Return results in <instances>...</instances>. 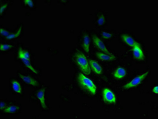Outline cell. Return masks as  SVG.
<instances>
[{"label": "cell", "mask_w": 158, "mask_h": 119, "mask_svg": "<svg viewBox=\"0 0 158 119\" xmlns=\"http://www.w3.org/2000/svg\"><path fill=\"white\" fill-rule=\"evenodd\" d=\"M22 48H19V52H18V58L22 60V61L24 62V64L29 69L31 70L33 73L36 74H38V72L36 70H35L34 69L33 67L31 66V63H30V61L25 58L23 55L22 53Z\"/></svg>", "instance_id": "cell-6"}, {"label": "cell", "mask_w": 158, "mask_h": 119, "mask_svg": "<svg viewBox=\"0 0 158 119\" xmlns=\"http://www.w3.org/2000/svg\"><path fill=\"white\" fill-rule=\"evenodd\" d=\"M13 47L12 45L8 44H1V51H5L10 49Z\"/></svg>", "instance_id": "cell-18"}, {"label": "cell", "mask_w": 158, "mask_h": 119, "mask_svg": "<svg viewBox=\"0 0 158 119\" xmlns=\"http://www.w3.org/2000/svg\"><path fill=\"white\" fill-rule=\"evenodd\" d=\"M105 21V18L103 15H101L100 17L97 20V22L99 25H103Z\"/></svg>", "instance_id": "cell-19"}, {"label": "cell", "mask_w": 158, "mask_h": 119, "mask_svg": "<svg viewBox=\"0 0 158 119\" xmlns=\"http://www.w3.org/2000/svg\"><path fill=\"white\" fill-rule=\"evenodd\" d=\"M19 76L25 83L32 86H37L39 85L38 82L30 76H24L19 74Z\"/></svg>", "instance_id": "cell-9"}, {"label": "cell", "mask_w": 158, "mask_h": 119, "mask_svg": "<svg viewBox=\"0 0 158 119\" xmlns=\"http://www.w3.org/2000/svg\"><path fill=\"white\" fill-rule=\"evenodd\" d=\"M24 1L25 4L29 6L30 7H33L34 4L32 1H31V0H25Z\"/></svg>", "instance_id": "cell-23"}, {"label": "cell", "mask_w": 158, "mask_h": 119, "mask_svg": "<svg viewBox=\"0 0 158 119\" xmlns=\"http://www.w3.org/2000/svg\"><path fill=\"white\" fill-rule=\"evenodd\" d=\"M102 35L103 38L105 39H109L111 38L112 35L111 33H107V32H103L102 33Z\"/></svg>", "instance_id": "cell-22"}, {"label": "cell", "mask_w": 158, "mask_h": 119, "mask_svg": "<svg viewBox=\"0 0 158 119\" xmlns=\"http://www.w3.org/2000/svg\"><path fill=\"white\" fill-rule=\"evenodd\" d=\"M19 107L15 106H11L6 108L4 111L5 113H16L19 110Z\"/></svg>", "instance_id": "cell-16"}, {"label": "cell", "mask_w": 158, "mask_h": 119, "mask_svg": "<svg viewBox=\"0 0 158 119\" xmlns=\"http://www.w3.org/2000/svg\"><path fill=\"white\" fill-rule=\"evenodd\" d=\"M103 99L104 101L108 103H115L116 102V97L114 94L108 89L105 88L103 92Z\"/></svg>", "instance_id": "cell-4"}, {"label": "cell", "mask_w": 158, "mask_h": 119, "mask_svg": "<svg viewBox=\"0 0 158 119\" xmlns=\"http://www.w3.org/2000/svg\"><path fill=\"white\" fill-rule=\"evenodd\" d=\"M22 53L23 55L25 58L30 61V56L28 52L27 51L23 50H22Z\"/></svg>", "instance_id": "cell-20"}, {"label": "cell", "mask_w": 158, "mask_h": 119, "mask_svg": "<svg viewBox=\"0 0 158 119\" xmlns=\"http://www.w3.org/2000/svg\"><path fill=\"white\" fill-rule=\"evenodd\" d=\"M93 40L94 44L98 49L104 52L105 53L107 54L108 55H112L111 53L108 50L107 48H106L104 43L100 39L97 38L96 36H94L93 37Z\"/></svg>", "instance_id": "cell-5"}, {"label": "cell", "mask_w": 158, "mask_h": 119, "mask_svg": "<svg viewBox=\"0 0 158 119\" xmlns=\"http://www.w3.org/2000/svg\"><path fill=\"white\" fill-rule=\"evenodd\" d=\"M89 63H90V67H91L93 70L96 74H100L102 73V68H101L100 66L97 62L93 61V60H90L89 61Z\"/></svg>", "instance_id": "cell-11"}, {"label": "cell", "mask_w": 158, "mask_h": 119, "mask_svg": "<svg viewBox=\"0 0 158 119\" xmlns=\"http://www.w3.org/2000/svg\"><path fill=\"white\" fill-rule=\"evenodd\" d=\"M126 75L125 69L122 68H118L115 71L113 76L115 78L120 79L125 77Z\"/></svg>", "instance_id": "cell-14"}, {"label": "cell", "mask_w": 158, "mask_h": 119, "mask_svg": "<svg viewBox=\"0 0 158 119\" xmlns=\"http://www.w3.org/2000/svg\"><path fill=\"white\" fill-rule=\"evenodd\" d=\"M149 73V71H147V72L144 74H143L140 75V76L135 77L133 79H132L131 82L126 84L123 87L125 89H128L138 86L139 84H141V81L143 80L144 79L145 77Z\"/></svg>", "instance_id": "cell-3"}, {"label": "cell", "mask_w": 158, "mask_h": 119, "mask_svg": "<svg viewBox=\"0 0 158 119\" xmlns=\"http://www.w3.org/2000/svg\"><path fill=\"white\" fill-rule=\"evenodd\" d=\"M8 4H4V5H2L1 6V14L2 15V13L3 12H4V10L6 9V8L7 7V6H8Z\"/></svg>", "instance_id": "cell-24"}, {"label": "cell", "mask_w": 158, "mask_h": 119, "mask_svg": "<svg viewBox=\"0 0 158 119\" xmlns=\"http://www.w3.org/2000/svg\"><path fill=\"white\" fill-rule=\"evenodd\" d=\"M12 84L13 89L15 92L19 94H21L22 92V88L20 84L18 82V81L16 80H13L12 81Z\"/></svg>", "instance_id": "cell-15"}, {"label": "cell", "mask_w": 158, "mask_h": 119, "mask_svg": "<svg viewBox=\"0 0 158 119\" xmlns=\"http://www.w3.org/2000/svg\"><path fill=\"white\" fill-rule=\"evenodd\" d=\"M153 92H154V93H156V94H158V86H156L155 87L153 88Z\"/></svg>", "instance_id": "cell-26"}, {"label": "cell", "mask_w": 158, "mask_h": 119, "mask_svg": "<svg viewBox=\"0 0 158 119\" xmlns=\"http://www.w3.org/2000/svg\"><path fill=\"white\" fill-rule=\"evenodd\" d=\"M75 61L81 71L85 74L89 75L91 73V69L85 55L78 52L75 55Z\"/></svg>", "instance_id": "cell-2"}, {"label": "cell", "mask_w": 158, "mask_h": 119, "mask_svg": "<svg viewBox=\"0 0 158 119\" xmlns=\"http://www.w3.org/2000/svg\"><path fill=\"white\" fill-rule=\"evenodd\" d=\"M122 39L127 44L131 47H134L136 46H140L139 44L135 41L134 40L129 36L126 35H122Z\"/></svg>", "instance_id": "cell-10"}, {"label": "cell", "mask_w": 158, "mask_h": 119, "mask_svg": "<svg viewBox=\"0 0 158 119\" xmlns=\"http://www.w3.org/2000/svg\"><path fill=\"white\" fill-rule=\"evenodd\" d=\"M79 84L82 88L93 95H95L96 92V87L92 81L87 78L83 74L80 73L78 76Z\"/></svg>", "instance_id": "cell-1"}, {"label": "cell", "mask_w": 158, "mask_h": 119, "mask_svg": "<svg viewBox=\"0 0 158 119\" xmlns=\"http://www.w3.org/2000/svg\"><path fill=\"white\" fill-rule=\"evenodd\" d=\"M133 54L134 57L137 59L139 61H143L144 59V55L140 48V46H136L133 47Z\"/></svg>", "instance_id": "cell-7"}, {"label": "cell", "mask_w": 158, "mask_h": 119, "mask_svg": "<svg viewBox=\"0 0 158 119\" xmlns=\"http://www.w3.org/2000/svg\"><path fill=\"white\" fill-rule=\"evenodd\" d=\"M5 107V104L4 102H1V109L2 110L4 109Z\"/></svg>", "instance_id": "cell-25"}, {"label": "cell", "mask_w": 158, "mask_h": 119, "mask_svg": "<svg viewBox=\"0 0 158 119\" xmlns=\"http://www.w3.org/2000/svg\"><path fill=\"white\" fill-rule=\"evenodd\" d=\"M22 30V26L19 27V29L17 31V33H12L10 34L8 36L6 37V39H14L19 37L20 35Z\"/></svg>", "instance_id": "cell-17"}, {"label": "cell", "mask_w": 158, "mask_h": 119, "mask_svg": "<svg viewBox=\"0 0 158 119\" xmlns=\"http://www.w3.org/2000/svg\"><path fill=\"white\" fill-rule=\"evenodd\" d=\"M1 33L2 35L4 36L7 37L10 34V33L7 31L6 30L3 29L2 28H1Z\"/></svg>", "instance_id": "cell-21"}, {"label": "cell", "mask_w": 158, "mask_h": 119, "mask_svg": "<svg viewBox=\"0 0 158 119\" xmlns=\"http://www.w3.org/2000/svg\"><path fill=\"white\" fill-rule=\"evenodd\" d=\"M90 40L89 36L87 34H85L84 36L83 44L82 48H83L85 51L87 53H89L90 50Z\"/></svg>", "instance_id": "cell-12"}, {"label": "cell", "mask_w": 158, "mask_h": 119, "mask_svg": "<svg viewBox=\"0 0 158 119\" xmlns=\"http://www.w3.org/2000/svg\"><path fill=\"white\" fill-rule=\"evenodd\" d=\"M45 89H42L39 90L37 94V97L39 99L40 101V103L43 108L44 109L47 108V106L45 103Z\"/></svg>", "instance_id": "cell-8"}, {"label": "cell", "mask_w": 158, "mask_h": 119, "mask_svg": "<svg viewBox=\"0 0 158 119\" xmlns=\"http://www.w3.org/2000/svg\"><path fill=\"white\" fill-rule=\"evenodd\" d=\"M96 55L99 59L103 61H112L115 59V57L113 55H106L99 52L96 53Z\"/></svg>", "instance_id": "cell-13"}]
</instances>
